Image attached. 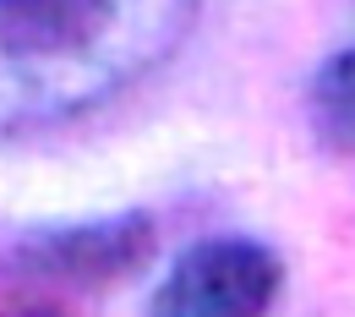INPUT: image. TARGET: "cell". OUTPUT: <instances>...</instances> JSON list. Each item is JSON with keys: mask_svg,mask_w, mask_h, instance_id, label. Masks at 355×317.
<instances>
[{"mask_svg": "<svg viewBox=\"0 0 355 317\" xmlns=\"http://www.w3.org/2000/svg\"><path fill=\"white\" fill-rule=\"evenodd\" d=\"M284 295V257L252 235L186 246L153 284L148 317H268Z\"/></svg>", "mask_w": 355, "mask_h": 317, "instance_id": "obj_3", "label": "cell"}, {"mask_svg": "<svg viewBox=\"0 0 355 317\" xmlns=\"http://www.w3.org/2000/svg\"><path fill=\"white\" fill-rule=\"evenodd\" d=\"M202 0H0V142L60 132L153 77Z\"/></svg>", "mask_w": 355, "mask_h": 317, "instance_id": "obj_1", "label": "cell"}, {"mask_svg": "<svg viewBox=\"0 0 355 317\" xmlns=\"http://www.w3.org/2000/svg\"><path fill=\"white\" fill-rule=\"evenodd\" d=\"M159 252V225L153 214L126 208L104 219H77V225H49L22 235L6 252V273L17 284H49V290H121L126 279L153 263Z\"/></svg>", "mask_w": 355, "mask_h": 317, "instance_id": "obj_2", "label": "cell"}, {"mask_svg": "<svg viewBox=\"0 0 355 317\" xmlns=\"http://www.w3.org/2000/svg\"><path fill=\"white\" fill-rule=\"evenodd\" d=\"M306 121L328 153H355V44L334 49L311 71Z\"/></svg>", "mask_w": 355, "mask_h": 317, "instance_id": "obj_4", "label": "cell"}, {"mask_svg": "<svg viewBox=\"0 0 355 317\" xmlns=\"http://www.w3.org/2000/svg\"><path fill=\"white\" fill-rule=\"evenodd\" d=\"M11 317H66L60 307H22V312H11Z\"/></svg>", "mask_w": 355, "mask_h": 317, "instance_id": "obj_5", "label": "cell"}]
</instances>
